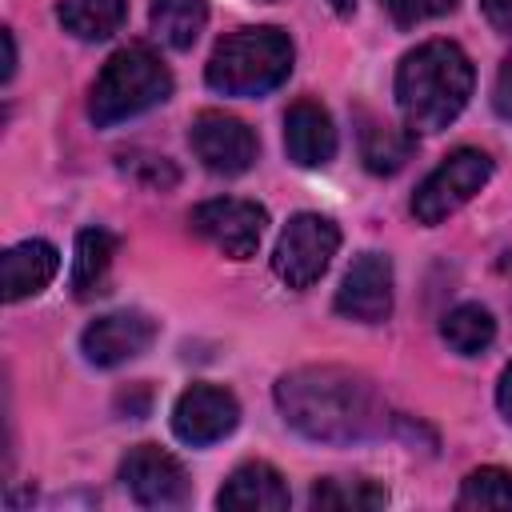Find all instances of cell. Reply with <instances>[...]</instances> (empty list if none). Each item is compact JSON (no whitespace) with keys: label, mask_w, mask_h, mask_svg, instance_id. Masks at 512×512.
Returning a JSON list of instances; mask_svg holds the SVG:
<instances>
[{"label":"cell","mask_w":512,"mask_h":512,"mask_svg":"<svg viewBox=\"0 0 512 512\" xmlns=\"http://www.w3.org/2000/svg\"><path fill=\"white\" fill-rule=\"evenodd\" d=\"M456 508L464 512H504L512 508V472L504 468H476L464 476Z\"/></svg>","instance_id":"22"},{"label":"cell","mask_w":512,"mask_h":512,"mask_svg":"<svg viewBox=\"0 0 512 512\" xmlns=\"http://www.w3.org/2000/svg\"><path fill=\"white\" fill-rule=\"evenodd\" d=\"M336 312L356 324H384L392 316V260L360 252L336 288Z\"/></svg>","instance_id":"11"},{"label":"cell","mask_w":512,"mask_h":512,"mask_svg":"<svg viewBox=\"0 0 512 512\" xmlns=\"http://www.w3.org/2000/svg\"><path fill=\"white\" fill-rule=\"evenodd\" d=\"M148 16H152V32L168 48L184 52L200 40V32L208 24V4L204 0H152Z\"/></svg>","instance_id":"19"},{"label":"cell","mask_w":512,"mask_h":512,"mask_svg":"<svg viewBox=\"0 0 512 512\" xmlns=\"http://www.w3.org/2000/svg\"><path fill=\"white\" fill-rule=\"evenodd\" d=\"M276 408L304 440L348 448L384 432L388 408L364 372L344 364H304L276 380Z\"/></svg>","instance_id":"1"},{"label":"cell","mask_w":512,"mask_h":512,"mask_svg":"<svg viewBox=\"0 0 512 512\" xmlns=\"http://www.w3.org/2000/svg\"><path fill=\"white\" fill-rule=\"evenodd\" d=\"M152 340H156V320L136 308H124L92 320L80 336V352L96 368H116L124 360H136Z\"/></svg>","instance_id":"12"},{"label":"cell","mask_w":512,"mask_h":512,"mask_svg":"<svg viewBox=\"0 0 512 512\" xmlns=\"http://www.w3.org/2000/svg\"><path fill=\"white\" fill-rule=\"evenodd\" d=\"M188 144H192L196 160L208 172H216V176H240V172H248L256 164V148H260L256 144V132L244 120H236L228 112H216V108H204L192 120Z\"/></svg>","instance_id":"9"},{"label":"cell","mask_w":512,"mask_h":512,"mask_svg":"<svg viewBox=\"0 0 512 512\" xmlns=\"http://www.w3.org/2000/svg\"><path fill=\"white\" fill-rule=\"evenodd\" d=\"M60 272V252L48 244V240H20L4 252L0 260V276H4V300L16 304V300H28V296H40L52 276Z\"/></svg>","instance_id":"14"},{"label":"cell","mask_w":512,"mask_h":512,"mask_svg":"<svg viewBox=\"0 0 512 512\" xmlns=\"http://www.w3.org/2000/svg\"><path fill=\"white\" fill-rule=\"evenodd\" d=\"M284 148L288 160L300 168H324L336 156V128L332 116L316 100H296L284 112Z\"/></svg>","instance_id":"13"},{"label":"cell","mask_w":512,"mask_h":512,"mask_svg":"<svg viewBox=\"0 0 512 512\" xmlns=\"http://www.w3.org/2000/svg\"><path fill=\"white\" fill-rule=\"evenodd\" d=\"M56 20L76 40H108L128 20V0H60Z\"/></svg>","instance_id":"17"},{"label":"cell","mask_w":512,"mask_h":512,"mask_svg":"<svg viewBox=\"0 0 512 512\" xmlns=\"http://www.w3.org/2000/svg\"><path fill=\"white\" fill-rule=\"evenodd\" d=\"M4 48H8V64H4V80H12V72H16V40H12V32H4Z\"/></svg>","instance_id":"28"},{"label":"cell","mask_w":512,"mask_h":512,"mask_svg":"<svg viewBox=\"0 0 512 512\" xmlns=\"http://www.w3.org/2000/svg\"><path fill=\"white\" fill-rule=\"evenodd\" d=\"M292 72V40L284 28H236L228 32L204 68V80L224 96H264Z\"/></svg>","instance_id":"3"},{"label":"cell","mask_w":512,"mask_h":512,"mask_svg":"<svg viewBox=\"0 0 512 512\" xmlns=\"http://www.w3.org/2000/svg\"><path fill=\"white\" fill-rule=\"evenodd\" d=\"M472 84H476V72L460 44L428 40L412 48L396 68V104L404 112V124L412 132L448 128L464 112Z\"/></svg>","instance_id":"2"},{"label":"cell","mask_w":512,"mask_h":512,"mask_svg":"<svg viewBox=\"0 0 512 512\" xmlns=\"http://www.w3.org/2000/svg\"><path fill=\"white\" fill-rule=\"evenodd\" d=\"M120 172H124L128 180H136L140 188H148V192H168V188H176V180H180V172H176V164H172L168 156H160V152H140V148L120 152Z\"/></svg>","instance_id":"23"},{"label":"cell","mask_w":512,"mask_h":512,"mask_svg":"<svg viewBox=\"0 0 512 512\" xmlns=\"http://www.w3.org/2000/svg\"><path fill=\"white\" fill-rule=\"evenodd\" d=\"M264 4H272V0H264Z\"/></svg>","instance_id":"30"},{"label":"cell","mask_w":512,"mask_h":512,"mask_svg":"<svg viewBox=\"0 0 512 512\" xmlns=\"http://www.w3.org/2000/svg\"><path fill=\"white\" fill-rule=\"evenodd\" d=\"M380 4H384V12H388L400 28H412V24L448 16V12L456 8V0H380Z\"/></svg>","instance_id":"24"},{"label":"cell","mask_w":512,"mask_h":512,"mask_svg":"<svg viewBox=\"0 0 512 512\" xmlns=\"http://www.w3.org/2000/svg\"><path fill=\"white\" fill-rule=\"evenodd\" d=\"M120 480L140 508H184L192 496L184 464L160 444H136L120 464Z\"/></svg>","instance_id":"8"},{"label":"cell","mask_w":512,"mask_h":512,"mask_svg":"<svg viewBox=\"0 0 512 512\" xmlns=\"http://www.w3.org/2000/svg\"><path fill=\"white\" fill-rule=\"evenodd\" d=\"M312 508H336V512H372V508H384L388 504V492L364 476L356 480H316L312 484Z\"/></svg>","instance_id":"21"},{"label":"cell","mask_w":512,"mask_h":512,"mask_svg":"<svg viewBox=\"0 0 512 512\" xmlns=\"http://www.w3.org/2000/svg\"><path fill=\"white\" fill-rule=\"evenodd\" d=\"M480 8H484V20H488L496 32L512 36V0H480Z\"/></svg>","instance_id":"25"},{"label":"cell","mask_w":512,"mask_h":512,"mask_svg":"<svg viewBox=\"0 0 512 512\" xmlns=\"http://www.w3.org/2000/svg\"><path fill=\"white\" fill-rule=\"evenodd\" d=\"M440 336L448 340L452 352H460V356H480V352L496 340V320H492V312L480 308V304H460V308H452V312L444 316Z\"/></svg>","instance_id":"20"},{"label":"cell","mask_w":512,"mask_h":512,"mask_svg":"<svg viewBox=\"0 0 512 512\" xmlns=\"http://www.w3.org/2000/svg\"><path fill=\"white\" fill-rule=\"evenodd\" d=\"M496 108H500L504 116H512V56L504 60V68H500V76H496Z\"/></svg>","instance_id":"26"},{"label":"cell","mask_w":512,"mask_h":512,"mask_svg":"<svg viewBox=\"0 0 512 512\" xmlns=\"http://www.w3.org/2000/svg\"><path fill=\"white\" fill-rule=\"evenodd\" d=\"M492 180V156L480 148H456L448 152L416 188L412 216L420 224H444L452 212H460L484 184Z\"/></svg>","instance_id":"5"},{"label":"cell","mask_w":512,"mask_h":512,"mask_svg":"<svg viewBox=\"0 0 512 512\" xmlns=\"http://www.w3.org/2000/svg\"><path fill=\"white\" fill-rule=\"evenodd\" d=\"M328 4H332L340 16H352V12H356V0H328Z\"/></svg>","instance_id":"29"},{"label":"cell","mask_w":512,"mask_h":512,"mask_svg":"<svg viewBox=\"0 0 512 512\" xmlns=\"http://www.w3.org/2000/svg\"><path fill=\"white\" fill-rule=\"evenodd\" d=\"M412 144H416V132L408 128H392V124H380V120H368L360 128V156H364V168L376 172V176H392L408 164L412 156Z\"/></svg>","instance_id":"18"},{"label":"cell","mask_w":512,"mask_h":512,"mask_svg":"<svg viewBox=\"0 0 512 512\" xmlns=\"http://www.w3.org/2000/svg\"><path fill=\"white\" fill-rule=\"evenodd\" d=\"M340 248V228L320 212H296L272 252V272L288 288H312Z\"/></svg>","instance_id":"6"},{"label":"cell","mask_w":512,"mask_h":512,"mask_svg":"<svg viewBox=\"0 0 512 512\" xmlns=\"http://www.w3.org/2000/svg\"><path fill=\"white\" fill-rule=\"evenodd\" d=\"M112 256H116V236L104 232V228H84L76 236V256H72V292L80 300L104 292V280H108V268H112Z\"/></svg>","instance_id":"16"},{"label":"cell","mask_w":512,"mask_h":512,"mask_svg":"<svg viewBox=\"0 0 512 512\" xmlns=\"http://www.w3.org/2000/svg\"><path fill=\"white\" fill-rule=\"evenodd\" d=\"M172 96V72L148 44H128L112 52L92 84L88 116L100 128H112L120 120H132Z\"/></svg>","instance_id":"4"},{"label":"cell","mask_w":512,"mask_h":512,"mask_svg":"<svg viewBox=\"0 0 512 512\" xmlns=\"http://www.w3.org/2000/svg\"><path fill=\"white\" fill-rule=\"evenodd\" d=\"M236 424H240V404L228 388L216 384H192L172 404V432L192 448L224 440Z\"/></svg>","instance_id":"10"},{"label":"cell","mask_w":512,"mask_h":512,"mask_svg":"<svg viewBox=\"0 0 512 512\" xmlns=\"http://www.w3.org/2000/svg\"><path fill=\"white\" fill-rule=\"evenodd\" d=\"M288 500L292 496H288L284 476L272 464H264V460L240 464L224 480V488L216 492V504L220 508H244V512H284Z\"/></svg>","instance_id":"15"},{"label":"cell","mask_w":512,"mask_h":512,"mask_svg":"<svg viewBox=\"0 0 512 512\" xmlns=\"http://www.w3.org/2000/svg\"><path fill=\"white\" fill-rule=\"evenodd\" d=\"M188 224H192V232H196L204 244H212L220 256H228V260H248V256H256V248H260L268 212H264L256 200L216 196V200L196 204L192 216H188Z\"/></svg>","instance_id":"7"},{"label":"cell","mask_w":512,"mask_h":512,"mask_svg":"<svg viewBox=\"0 0 512 512\" xmlns=\"http://www.w3.org/2000/svg\"><path fill=\"white\" fill-rule=\"evenodd\" d=\"M496 404H500L504 420H512V364L500 372V384H496Z\"/></svg>","instance_id":"27"}]
</instances>
